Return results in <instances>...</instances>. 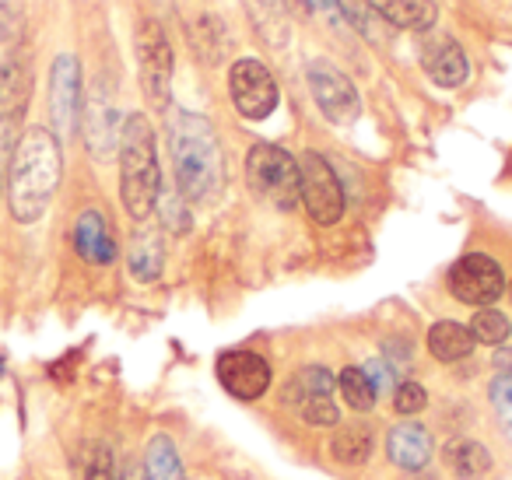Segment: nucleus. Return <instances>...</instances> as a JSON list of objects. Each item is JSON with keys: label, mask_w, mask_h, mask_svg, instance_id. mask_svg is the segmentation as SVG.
<instances>
[{"label": "nucleus", "mask_w": 512, "mask_h": 480, "mask_svg": "<svg viewBox=\"0 0 512 480\" xmlns=\"http://www.w3.org/2000/svg\"><path fill=\"white\" fill-rule=\"evenodd\" d=\"M116 480H151V473L144 463H127L123 466V473H116Z\"/></svg>", "instance_id": "473e14b6"}, {"label": "nucleus", "mask_w": 512, "mask_h": 480, "mask_svg": "<svg viewBox=\"0 0 512 480\" xmlns=\"http://www.w3.org/2000/svg\"><path fill=\"white\" fill-rule=\"evenodd\" d=\"M309 88H313V99L320 106V113L327 116L337 127H348L362 116V99H358V88L351 85V78L330 60H313L306 71Z\"/></svg>", "instance_id": "0eeeda50"}, {"label": "nucleus", "mask_w": 512, "mask_h": 480, "mask_svg": "<svg viewBox=\"0 0 512 480\" xmlns=\"http://www.w3.org/2000/svg\"><path fill=\"white\" fill-rule=\"evenodd\" d=\"M162 172L151 123L141 113H130L120 127V197L134 221H148L158 207Z\"/></svg>", "instance_id": "7ed1b4c3"}, {"label": "nucleus", "mask_w": 512, "mask_h": 480, "mask_svg": "<svg viewBox=\"0 0 512 480\" xmlns=\"http://www.w3.org/2000/svg\"><path fill=\"white\" fill-rule=\"evenodd\" d=\"M491 407H495V417L502 424L505 438L512 442V375H498L491 382Z\"/></svg>", "instance_id": "c85d7f7f"}, {"label": "nucleus", "mask_w": 512, "mask_h": 480, "mask_svg": "<svg viewBox=\"0 0 512 480\" xmlns=\"http://www.w3.org/2000/svg\"><path fill=\"white\" fill-rule=\"evenodd\" d=\"M81 120V64L74 53H60L50 64V123L57 141L74 137Z\"/></svg>", "instance_id": "9d476101"}, {"label": "nucleus", "mask_w": 512, "mask_h": 480, "mask_svg": "<svg viewBox=\"0 0 512 480\" xmlns=\"http://www.w3.org/2000/svg\"><path fill=\"white\" fill-rule=\"evenodd\" d=\"M18 120H22V109H11V113L0 116V197H4V179L11 172V158L18 148Z\"/></svg>", "instance_id": "a878e982"}, {"label": "nucleus", "mask_w": 512, "mask_h": 480, "mask_svg": "<svg viewBox=\"0 0 512 480\" xmlns=\"http://www.w3.org/2000/svg\"><path fill=\"white\" fill-rule=\"evenodd\" d=\"M474 333H470V326L463 323H453V319H442V323H435L432 330H428V351H432V358L446 361V365H453V361H463L470 351H474Z\"/></svg>", "instance_id": "a211bd4d"}, {"label": "nucleus", "mask_w": 512, "mask_h": 480, "mask_svg": "<svg viewBox=\"0 0 512 480\" xmlns=\"http://www.w3.org/2000/svg\"><path fill=\"white\" fill-rule=\"evenodd\" d=\"M337 463H365L372 452V431L365 424H341V431L330 442Z\"/></svg>", "instance_id": "5701e85b"}, {"label": "nucleus", "mask_w": 512, "mask_h": 480, "mask_svg": "<svg viewBox=\"0 0 512 480\" xmlns=\"http://www.w3.org/2000/svg\"><path fill=\"white\" fill-rule=\"evenodd\" d=\"M218 379L235 400H260L271 389V365L256 351H225L218 358Z\"/></svg>", "instance_id": "9b49d317"}, {"label": "nucleus", "mask_w": 512, "mask_h": 480, "mask_svg": "<svg viewBox=\"0 0 512 480\" xmlns=\"http://www.w3.org/2000/svg\"><path fill=\"white\" fill-rule=\"evenodd\" d=\"M299 179H302V204H306L309 218L316 225H337L344 218V186L337 179L334 165L320 155V151H306L299 162Z\"/></svg>", "instance_id": "423d86ee"}, {"label": "nucleus", "mask_w": 512, "mask_h": 480, "mask_svg": "<svg viewBox=\"0 0 512 480\" xmlns=\"http://www.w3.org/2000/svg\"><path fill=\"white\" fill-rule=\"evenodd\" d=\"M470 333H474L477 344L498 347V344H505V340H509L512 323H509V316H505V312H498V309H491V305H484V309H477L474 319H470Z\"/></svg>", "instance_id": "b1692460"}, {"label": "nucleus", "mask_w": 512, "mask_h": 480, "mask_svg": "<svg viewBox=\"0 0 512 480\" xmlns=\"http://www.w3.org/2000/svg\"><path fill=\"white\" fill-rule=\"evenodd\" d=\"M425 403H428V393H425V386L421 382H414V379H407V382H400L397 389H393V407H397V414H418V410H425Z\"/></svg>", "instance_id": "c756f323"}, {"label": "nucleus", "mask_w": 512, "mask_h": 480, "mask_svg": "<svg viewBox=\"0 0 512 480\" xmlns=\"http://www.w3.org/2000/svg\"><path fill=\"white\" fill-rule=\"evenodd\" d=\"M144 466H148L151 480H186L183 459H179L172 438H165V435H155L148 442V449H144Z\"/></svg>", "instance_id": "412c9836"}, {"label": "nucleus", "mask_w": 512, "mask_h": 480, "mask_svg": "<svg viewBox=\"0 0 512 480\" xmlns=\"http://www.w3.org/2000/svg\"><path fill=\"white\" fill-rule=\"evenodd\" d=\"M81 480H116V466H113L109 445H92V456H88L85 477Z\"/></svg>", "instance_id": "7c9ffc66"}, {"label": "nucleus", "mask_w": 512, "mask_h": 480, "mask_svg": "<svg viewBox=\"0 0 512 480\" xmlns=\"http://www.w3.org/2000/svg\"><path fill=\"white\" fill-rule=\"evenodd\" d=\"M446 466L460 480H481L491 470V452L474 438H456L446 445Z\"/></svg>", "instance_id": "6ab92c4d"}, {"label": "nucleus", "mask_w": 512, "mask_h": 480, "mask_svg": "<svg viewBox=\"0 0 512 480\" xmlns=\"http://www.w3.org/2000/svg\"><path fill=\"white\" fill-rule=\"evenodd\" d=\"M74 249H78L81 260L95 263V267H106L116 260V239L109 232V221L102 218V211H81L78 225H74Z\"/></svg>", "instance_id": "ddd939ff"}, {"label": "nucleus", "mask_w": 512, "mask_h": 480, "mask_svg": "<svg viewBox=\"0 0 512 480\" xmlns=\"http://www.w3.org/2000/svg\"><path fill=\"white\" fill-rule=\"evenodd\" d=\"M228 88H232V102L239 109V116L260 123L278 109V81L267 71L260 60L242 57L228 71Z\"/></svg>", "instance_id": "6e6552de"}, {"label": "nucleus", "mask_w": 512, "mask_h": 480, "mask_svg": "<svg viewBox=\"0 0 512 480\" xmlns=\"http://www.w3.org/2000/svg\"><path fill=\"white\" fill-rule=\"evenodd\" d=\"M158 207H162V221L169 232L183 235L190 232V211H186V200L183 193H158Z\"/></svg>", "instance_id": "cd10ccee"}, {"label": "nucleus", "mask_w": 512, "mask_h": 480, "mask_svg": "<svg viewBox=\"0 0 512 480\" xmlns=\"http://www.w3.org/2000/svg\"><path fill=\"white\" fill-rule=\"evenodd\" d=\"M449 291H453V298H460L463 305L484 309V305L498 302V298L505 295V274L491 256L467 253L449 270Z\"/></svg>", "instance_id": "1a4fd4ad"}, {"label": "nucleus", "mask_w": 512, "mask_h": 480, "mask_svg": "<svg viewBox=\"0 0 512 480\" xmlns=\"http://www.w3.org/2000/svg\"><path fill=\"white\" fill-rule=\"evenodd\" d=\"M165 134H169L176 190L183 193L186 204H207L218 197L225 186V155H221V141L211 120L183 106H169Z\"/></svg>", "instance_id": "f257e3e1"}, {"label": "nucleus", "mask_w": 512, "mask_h": 480, "mask_svg": "<svg viewBox=\"0 0 512 480\" xmlns=\"http://www.w3.org/2000/svg\"><path fill=\"white\" fill-rule=\"evenodd\" d=\"M369 4L386 25H397V29L428 32L439 18L432 0H369Z\"/></svg>", "instance_id": "f3484780"}, {"label": "nucleus", "mask_w": 512, "mask_h": 480, "mask_svg": "<svg viewBox=\"0 0 512 480\" xmlns=\"http://www.w3.org/2000/svg\"><path fill=\"white\" fill-rule=\"evenodd\" d=\"M260 36L271 46H285L288 39V0H246Z\"/></svg>", "instance_id": "aec40b11"}, {"label": "nucleus", "mask_w": 512, "mask_h": 480, "mask_svg": "<svg viewBox=\"0 0 512 480\" xmlns=\"http://www.w3.org/2000/svg\"><path fill=\"white\" fill-rule=\"evenodd\" d=\"M337 8H341V15H344V25L362 32L365 39H376V25L383 22V18L376 15V8H372L369 0H337Z\"/></svg>", "instance_id": "393cba45"}, {"label": "nucleus", "mask_w": 512, "mask_h": 480, "mask_svg": "<svg viewBox=\"0 0 512 480\" xmlns=\"http://www.w3.org/2000/svg\"><path fill=\"white\" fill-rule=\"evenodd\" d=\"M246 183L253 197L264 204L278 207V211H292L302 200V179L299 162L278 144H253L246 155Z\"/></svg>", "instance_id": "20e7f679"}, {"label": "nucleus", "mask_w": 512, "mask_h": 480, "mask_svg": "<svg viewBox=\"0 0 512 480\" xmlns=\"http://www.w3.org/2000/svg\"><path fill=\"white\" fill-rule=\"evenodd\" d=\"M386 452H390L393 463L404 466V470H421V466L432 459V435L414 421L397 424V428H390V435H386Z\"/></svg>", "instance_id": "dca6fc26"}, {"label": "nucleus", "mask_w": 512, "mask_h": 480, "mask_svg": "<svg viewBox=\"0 0 512 480\" xmlns=\"http://www.w3.org/2000/svg\"><path fill=\"white\" fill-rule=\"evenodd\" d=\"M299 410L313 428H334V424L341 421V410H337V403L330 400V393L306 396V400L299 403Z\"/></svg>", "instance_id": "bb28decb"}, {"label": "nucleus", "mask_w": 512, "mask_h": 480, "mask_svg": "<svg viewBox=\"0 0 512 480\" xmlns=\"http://www.w3.org/2000/svg\"><path fill=\"white\" fill-rule=\"evenodd\" d=\"M337 389H341V396L348 400L351 410H372L376 407L379 389H376V382L369 379L365 368H358V365L341 368V375H337Z\"/></svg>", "instance_id": "4be33fe9"}, {"label": "nucleus", "mask_w": 512, "mask_h": 480, "mask_svg": "<svg viewBox=\"0 0 512 480\" xmlns=\"http://www.w3.org/2000/svg\"><path fill=\"white\" fill-rule=\"evenodd\" d=\"M127 267L134 274V281L141 284H151L162 277V267H165V246H162V235L158 228L151 225H141L130 239V249H127Z\"/></svg>", "instance_id": "2eb2a0df"}, {"label": "nucleus", "mask_w": 512, "mask_h": 480, "mask_svg": "<svg viewBox=\"0 0 512 480\" xmlns=\"http://www.w3.org/2000/svg\"><path fill=\"white\" fill-rule=\"evenodd\" d=\"M134 43H137V67H141L144 99L165 113L172 106V71H176V57H172L169 39H165L162 25L155 18H144L137 25Z\"/></svg>", "instance_id": "39448f33"}, {"label": "nucleus", "mask_w": 512, "mask_h": 480, "mask_svg": "<svg viewBox=\"0 0 512 480\" xmlns=\"http://www.w3.org/2000/svg\"><path fill=\"white\" fill-rule=\"evenodd\" d=\"M60 172H64V155H60L57 134L46 127L25 130L18 137L8 172V207L15 221L32 225V221L43 218L60 186Z\"/></svg>", "instance_id": "f03ea898"}, {"label": "nucleus", "mask_w": 512, "mask_h": 480, "mask_svg": "<svg viewBox=\"0 0 512 480\" xmlns=\"http://www.w3.org/2000/svg\"><path fill=\"white\" fill-rule=\"evenodd\" d=\"M509 291H512V284H509Z\"/></svg>", "instance_id": "72a5a7b5"}, {"label": "nucleus", "mask_w": 512, "mask_h": 480, "mask_svg": "<svg viewBox=\"0 0 512 480\" xmlns=\"http://www.w3.org/2000/svg\"><path fill=\"white\" fill-rule=\"evenodd\" d=\"M421 67H425V74L439 88H460L470 74L467 57H463V50L453 39H432V43L421 50Z\"/></svg>", "instance_id": "4468645a"}, {"label": "nucleus", "mask_w": 512, "mask_h": 480, "mask_svg": "<svg viewBox=\"0 0 512 480\" xmlns=\"http://www.w3.org/2000/svg\"><path fill=\"white\" fill-rule=\"evenodd\" d=\"M116 106L113 99H109L106 88H95L92 95H88V106H85V141H88V151H92L95 158H109V151L116 148Z\"/></svg>", "instance_id": "f8f14e48"}, {"label": "nucleus", "mask_w": 512, "mask_h": 480, "mask_svg": "<svg viewBox=\"0 0 512 480\" xmlns=\"http://www.w3.org/2000/svg\"><path fill=\"white\" fill-rule=\"evenodd\" d=\"M299 8L306 11V15L320 18V22L334 25V29L344 25V15H341V8H337V0H299Z\"/></svg>", "instance_id": "2f4dec72"}]
</instances>
